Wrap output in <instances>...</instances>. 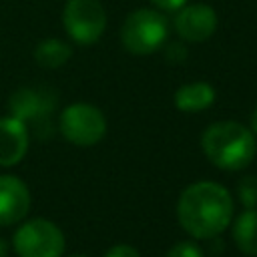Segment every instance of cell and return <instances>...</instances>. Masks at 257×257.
<instances>
[{
    "label": "cell",
    "mask_w": 257,
    "mask_h": 257,
    "mask_svg": "<svg viewBox=\"0 0 257 257\" xmlns=\"http://www.w3.org/2000/svg\"><path fill=\"white\" fill-rule=\"evenodd\" d=\"M233 197L215 181H197L183 189L177 201L179 225L193 239L211 241L233 221Z\"/></svg>",
    "instance_id": "cell-1"
},
{
    "label": "cell",
    "mask_w": 257,
    "mask_h": 257,
    "mask_svg": "<svg viewBox=\"0 0 257 257\" xmlns=\"http://www.w3.org/2000/svg\"><path fill=\"white\" fill-rule=\"evenodd\" d=\"M201 149L211 165L221 171H243L257 155V139L237 120H219L201 135Z\"/></svg>",
    "instance_id": "cell-2"
},
{
    "label": "cell",
    "mask_w": 257,
    "mask_h": 257,
    "mask_svg": "<svg viewBox=\"0 0 257 257\" xmlns=\"http://www.w3.org/2000/svg\"><path fill=\"white\" fill-rule=\"evenodd\" d=\"M169 20L155 8L133 10L120 26V42L126 52L135 56H147L167 44Z\"/></svg>",
    "instance_id": "cell-3"
},
{
    "label": "cell",
    "mask_w": 257,
    "mask_h": 257,
    "mask_svg": "<svg viewBox=\"0 0 257 257\" xmlns=\"http://www.w3.org/2000/svg\"><path fill=\"white\" fill-rule=\"evenodd\" d=\"M56 100L58 96L50 88L20 86L10 94L8 108H10V114L22 120L30 133L46 139L50 137V131H52L50 116L56 106Z\"/></svg>",
    "instance_id": "cell-4"
},
{
    "label": "cell",
    "mask_w": 257,
    "mask_h": 257,
    "mask_svg": "<svg viewBox=\"0 0 257 257\" xmlns=\"http://www.w3.org/2000/svg\"><path fill=\"white\" fill-rule=\"evenodd\" d=\"M64 247L62 229L44 217L24 221L12 235V249L18 257H62Z\"/></svg>",
    "instance_id": "cell-5"
},
{
    "label": "cell",
    "mask_w": 257,
    "mask_h": 257,
    "mask_svg": "<svg viewBox=\"0 0 257 257\" xmlns=\"http://www.w3.org/2000/svg\"><path fill=\"white\" fill-rule=\"evenodd\" d=\"M58 131L76 147H92L106 135V118L90 102H72L58 116Z\"/></svg>",
    "instance_id": "cell-6"
},
{
    "label": "cell",
    "mask_w": 257,
    "mask_h": 257,
    "mask_svg": "<svg viewBox=\"0 0 257 257\" xmlns=\"http://www.w3.org/2000/svg\"><path fill=\"white\" fill-rule=\"evenodd\" d=\"M62 24L72 42L90 46L104 34L106 10L100 0H66L62 8Z\"/></svg>",
    "instance_id": "cell-7"
},
{
    "label": "cell",
    "mask_w": 257,
    "mask_h": 257,
    "mask_svg": "<svg viewBox=\"0 0 257 257\" xmlns=\"http://www.w3.org/2000/svg\"><path fill=\"white\" fill-rule=\"evenodd\" d=\"M219 24V16L211 4L197 2V4H185L177 10L173 18V26L181 40L185 42H205L209 40Z\"/></svg>",
    "instance_id": "cell-8"
},
{
    "label": "cell",
    "mask_w": 257,
    "mask_h": 257,
    "mask_svg": "<svg viewBox=\"0 0 257 257\" xmlns=\"http://www.w3.org/2000/svg\"><path fill=\"white\" fill-rule=\"evenodd\" d=\"M30 191L16 175H0V227H10L30 211Z\"/></svg>",
    "instance_id": "cell-9"
},
{
    "label": "cell",
    "mask_w": 257,
    "mask_h": 257,
    "mask_svg": "<svg viewBox=\"0 0 257 257\" xmlns=\"http://www.w3.org/2000/svg\"><path fill=\"white\" fill-rule=\"evenodd\" d=\"M30 143V131L22 120L8 114L0 118V167L18 165Z\"/></svg>",
    "instance_id": "cell-10"
},
{
    "label": "cell",
    "mask_w": 257,
    "mask_h": 257,
    "mask_svg": "<svg viewBox=\"0 0 257 257\" xmlns=\"http://www.w3.org/2000/svg\"><path fill=\"white\" fill-rule=\"evenodd\" d=\"M173 100L181 112H201L215 102V88L211 82L205 80L187 82L177 88Z\"/></svg>",
    "instance_id": "cell-11"
},
{
    "label": "cell",
    "mask_w": 257,
    "mask_h": 257,
    "mask_svg": "<svg viewBox=\"0 0 257 257\" xmlns=\"http://www.w3.org/2000/svg\"><path fill=\"white\" fill-rule=\"evenodd\" d=\"M233 243L249 257H257V209H245L233 221Z\"/></svg>",
    "instance_id": "cell-12"
},
{
    "label": "cell",
    "mask_w": 257,
    "mask_h": 257,
    "mask_svg": "<svg viewBox=\"0 0 257 257\" xmlns=\"http://www.w3.org/2000/svg\"><path fill=\"white\" fill-rule=\"evenodd\" d=\"M72 56L68 42L60 38H44L34 46V62L42 68H60Z\"/></svg>",
    "instance_id": "cell-13"
},
{
    "label": "cell",
    "mask_w": 257,
    "mask_h": 257,
    "mask_svg": "<svg viewBox=\"0 0 257 257\" xmlns=\"http://www.w3.org/2000/svg\"><path fill=\"white\" fill-rule=\"evenodd\" d=\"M237 197L245 209H257V177L245 175L237 183Z\"/></svg>",
    "instance_id": "cell-14"
},
{
    "label": "cell",
    "mask_w": 257,
    "mask_h": 257,
    "mask_svg": "<svg viewBox=\"0 0 257 257\" xmlns=\"http://www.w3.org/2000/svg\"><path fill=\"white\" fill-rule=\"evenodd\" d=\"M165 257H205V253L193 241H179L167 251Z\"/></svg>",
    "instance_id": "cell-15"
},
{
    "label": "cell",
    "mask_w": 257,
    "mask_h": 257,
    "mask_svg": "<svg viewBox=\"0 0 257 257\" xmlns=\"http://www.w3.org/2000/svg\"><path fill=\"white\" fill-rule=\"evenodd\" d=\"M185 58H187V48H185V44L181 40L167 44V50H165V60L167 62L179 64V62H185Z\"/></svg>",
    "instance_id": "cell-16"
},
{
    "label": "cell",
    "mask_w": 257,
    "mask_h": 257,
    "mask_svg": "<svg viewBox=\"0 0 257 257\" xmlns=\"http://www.w3.org/2000/svg\"><path fill=\"white\" fill-rule=\"evenodd\" d=\"M102 257H141V253L133 245H128V243H116Z\"/></svg>",
    "instance_id": "cell-17"
},
{
    "label": "cell",
    "mask_w": 257,
    "mask_h": 257,
    "mask_svg": "<svg viewBox=\"0 0 257 257\" xmlns=\"http://www.w3.org/2000/svg\"><path fill=\"white\" fill-rule=\"evenodd\" d=\"M155 8L165 10V12H177L181 6L187 4V0H151Z\"/></svg>",
    "instance_id": "cell-18"
},
{
    "label": "cell",
    "mask_w": 257,
    "mask_h": 257,
    "mask_svg": "<svg viewBox=\"0 0 257 257\" xmlns=\"http://www.w3.org/2000/svg\"><path fill=\"white\" fill-rule=\"evenodd\" d=\"M249 128H251V133L257 137V108L251 112V120H249Z\"/></svg>",
    "instance_id": "cell-19"
},
{
    "label": "cell",
    "mask_w": 257,
    "mask_h": 257,
    "mask_svg": "<svg viewBox=\"0 0 257 257\" xmlns=\"http://www.w3.org/2000/svg\"><path fill=\"white\" fill-rule=\"evenodd\" d=\"M0 257H8V245L2 237H0Z\"/></svg>",
    "instance_id": "cell-20"
},
{
    "label": "cell",
    "mask_w": 257,
    "mask_h": 257,
    "mask_svg": "<svg viewBox=\"0 0 257 257\" xmlns=\"http://www.w3.org/2000/svg\"><path fill=\"white\" fill-rule=\"evenodd\" d=\"M72 257H84V255H72Z\"/></svg>",
    "instance_id": "cell-21"
}]
</instances>
